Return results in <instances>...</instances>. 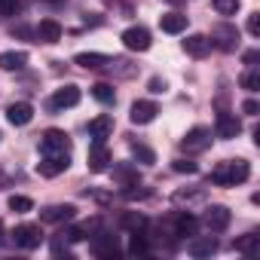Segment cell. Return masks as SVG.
<instances>
[{
	"label": "cell",
	"mask_w": 260,
	"mask_h": 260,
	"mask_svg": "<svg viewBox=\"0 0 260 260\" xmlns=\"http://www.w3.org/2000/svg\"><path fill=\"white\" fill-rule=\"evenodd\" d=\"M248 178H251V166L245 159H226L211 172V181L220 187H236V184H245Z\"/></svg>",
	"instance_id": "6da1fadb"
},
{
	"label": "cell",
	"mask_w": 260,
	"mask_h": 260,
	"mask_svg": "<svg viewBox=\"0 0 260 260\" xmlns=\"http://www.w3.org/2000/svg\"><path fill=\"white\" fill-rule=\"evenodd\" d=\"M13 242H16V248L34 251V248H40V242H43V230L34 226V223H22V226L13 230Z\"/></svg>",
	"instance_id": "7a4b0ae2"
},
{
	"label": "cell",
	"mask_w": 260,
	"mask_h": 260,
	"mask_svg": "<svg viewBox=\"0 0 260 260\" xmlns=\"http://www.w3.org/2000/svg\"><path fill=\"white\" fill-rule=\"evenodd\" d=\"M68 166H71V153H43V159L37 162V172H40L43 178H55V175H61Z\"/></svg>",
	"instance_id": "3957f363"
},
{
	"label": "cell",
	"mask_w": 260,
	"mask_h": 260,
	"mask_svg": "<svg viewBox=\"0 0 260 260\" xmlns=\"http://www.w3.org/2000/svg\"><path fill=\"white\" fill-rule=\"evenodd\" d=\"M122 43H125V49H132V52H147L153 40H150V31L147 28L135 25V28H125L122 31Z\"/></svg>",
	"instance_id": "277c9868"
},
{
	"label": "cell",
	"mask_w": 260,
	"mask_h": 260,
	"mask_svg": "<svg viewBox=\"0 0 260 260\" xmlns=\"http://www.w3.org/2000/svg\"><path fill=\"white\" fill-rule=\"evenodd\" d=\"M181 147H184L187 153H202V150L211 147V132H208V128H202V125H196V128H190V132L184 135Z\"/></svg>",
	"instance_id": "5b68a950"
},
{
	"label": "cell",
	"mask_w": 260,
	"mask_h": 260,
	"mask_svg": "<svg viewBox=\"0 0 260 260\" xmlns=\"http://www.w3.org/2000/svg\"><path fill=\"white\" fill-rule=\"evenodd\" d=\"M208 40H211V46H220L223 52H233L239 46V28L236 25H217Z\"/></svg>",
	"instance_id": "8992f818"
},
{
	"label": "cell",
	"mask_w": 260,
	"mask_h": 260,
	"mask_svg": "<svg viewBox=\"0 0 260 260\" xmlns=\"http://www.w3.org/2000/svg\"><path fill=\"white\" fill-rule=\"evenodd\" d=\"M40 150L43 153H71V138L61 132V128H49V132L40 138Z\"/></svg>",
	"instance_id": "52a82bcc"
},
{
	"label": "cell",
	"mask_w": 260,
	"mask_h": 260,
	"mask_svg": "<svg viewBox=\"0 0 260 260\" xmlns=\"http://www.w3.org/2000/svg\"><path fill=\"white\" fill-rule=\"evenodd\" d=\"M202 220H205V226H208L211 233H223V230L230 226L233 214H230V208H226V205H208Z\"/></svg>",
	"instance_id": "ba28073f"
},
{
	"label": "cell",
	"mask_w": 260,
	"mask_h": 260,
	"mask_svg": "<svg viewBox=\"0 0 260 260\" xmlns=\"http://www.w3.org/2000/svg\"><path fill=\"white\" fill-rule=\"evenodd\" d=\"M80 98H83L80 86H64V89H58V92L49 98V110H68V107H77Z\"/></svg>",
	"instance_id": "9c48e42d"
},
{
	"label": "cell",
	"mask_w": 260,
	"mask_h": 260,
	"mask_svg": "<svg viewBox=\"0 0 260 260\" xmlns=\"http://www.w3.org/2000/svg\"><path fill=\"white\" fill-rule=\"evenodd\" d=\"M214 128H217V135H220V138H239V132H242V122H239V116H236V113H226V110H220V113H217V122H214Z\"/></svg>",
	"instance_id": "30bf717a"
},
{
	"label": "cell",
	"mask_w": 260,
	"mask_h": 260,
	"mask_svg": "<svg viewBox=\"0 0 260 260\" xmlns=\"http://www.w3.org/2000/svg\"><path fill=\"white\" fill-rule=\"evenodd\" d=\"M89 135H92L95 141H107V138L113 135V116L101 113V116L89 119Z\"/></svg>",
	"instance_id": "8fae6325"
},
{
	"label": "cell",
	"mask_w": 260,
	"mask_h": 260,
	"mask_svg": "<svg viewBox=\"0 0 260 260\" xmlns=\"http://www.w3.org/2000/svg\"><path fill=\"white\" fill-rule=\"evenodd\" d=\"M7 119H10L13 125H28V122L34 119V107H31L28 101H16V104L7 107Z\"/></svg>",
	"instance_id": "7c38bea8"
},
{
	"label": "cell",
	"mask_w": 260,
	"mask_h": 260,
	"mask_svg": "<svg viewBox=\"0 0 260 260\" xmlns=\"http://www.w3.org/2000/svg\"><path fill=\"white\" fill-rule=\"evenodd\" d=\"M156 113H159V107H156L153 101H135V104H132V122H135V125H147V122H153Z\"/></svg>",
	"instance_id": "4fadbf2b"
},
{
	"label": "cell",
	"mask_w": 260,
	"mask_h": 260,
	"mask_svg": "<svg viewBox=\"0 0 260 260\" xmlns=\"http://www.w3.org/2000/svg\"><path fill=\"white\" fill-rule=\"evenodd\" d=\"M187 251H190V257H211L217 251V239L214 236H196V239H190Z\"/></svg>",
	"instance_id": "5bb4252c"
},
{
	"label": "cell",
	"mask_w": 260,
	"mask_h": 260,
	"mask_svg": "<svg viewBox=\"0 0 260 260\" xmlns=\"http://www.w3.org/2000/svg\"><path fill=\"white\" fill-rule=\"evenodd\" d=\"M107 162H110V153H107L104 141H92V147H89V172H104Z\"/></svg>",
	"instance_id": "9a60e30c"
},
{
	"label": "cell",
	"mask_w": 260,
	"mask_h": 260,
	"mask_svg": "<svg viewBox=\"0 0 260 260\" xmlns=\"http://www.w3.org/2000/svg\"><path fill=\"white\" fill-rule=\"evenodd\" d=\"M184 49H187L193 58H205V55L211 52V40H208L205 34H190V37L184 40Z\"/></svg>",
	"instance_id": "2e32d148"
},
{
	"label": "cell",
	"mask_w": 260,
	"mask_h": 260,
	"mask_svg": "<svg viewBox=\"0 0 260 260\" xmlns=\"http://www.w3.org/2000/svg\"><path fill=\"white\" fill-rule=\"evenodd\" d=\"M74 214H77V208H74V205H49V208H43V211H40V217H43L46 223L74 220Z\"/></svg>",
	"instance_id": "e0dca14e"
},
{
	"label": "cell",
	"mask_w": 260,
	"mask_h": 260,
	"mask_svg": "<svg viewBox=\"0 0 260 260\" xmlns=\"http://www.w3.org/2000/svg\"><path fill=\"white\" fill-rule=\"evenodd\" d=\"M107 61H110V55H101V52H77L74 55V64H80L86 71H101Z\"/></svg>",
	"instance_id": "ac0fdd59"
},
{
	"label": "cell",
	"mask_w": 260,
	"mask_h": 260,
	"mask_svg": "<svg viewBox=\"0 0 260 260\" xmlns=\"http://www.w3.org/2000/svg\"><path fill=\"white\" fill-rule=\"evenodd\" d=\"M37 40H43V43H58V40H61V25H58L55 19H43V22L37 25Z\"/></svg>",
	"instance_id": "d6986e66"
},
{
	"label": "cell",
	"mask_w": 260,
	"mask_h": 260,
	"mask_svg": "<svg viewBox=\"0 0 260 260\" xmlns=\"http://www.w3.org/2000/svg\"><path fill=\"white\" fill-rule=\"evenodd\" d=\"M159 28H162L166 34H181V31H187V16H181V13H166V16L159 19Z\"/></svg>",
	"instance_id": "ffe728a7"
},
{
	"label": "cell",
	"mask_w": 260,
	"mask_h": 260,
	"mask_svg": "<svg viewBox=\"0 0 260 260\" xmlns=\"http://www.w3.org/2000/svg\"><path fill=\"white\" fill-rule=\"evenodd\" d=\"M172 223H175V236H196V217H193V214L178 211V214L172 217Z\"/></svg>",
	"instance_id": "44dd1931"
},
{
	"label": "cell",
	"mask_w": 260,
	"mask_h": 260,
	"mask_svg": "<svg viewBox=\"0 0 260 260\" xmlns=\"http://www.w3.org/2000/svg\"><path fill=\"white\" fill-rule=\"evenodd\" d=\"M28 64V52H0V68L4 71H22Z\"/></svg>",
	"instance_id": "7402d4cb"
},
{
	"label": "cell",
	"mask_w": 260,
	"mask_h": 260,
	"mask_svg": "<svg viewBox=\"0 0 260 260\" xmlns=\"http://www.w3.org/2000/svg\"><path fill=\"white\" fill-rule=\"evenodd\" d=\"M92 254L95 257H119V248H116L113 236H107V239H95L92 242Z\"/></svg>",
	"instance_id": "603a6c76"
},
{
	"label": "cell",
	"mask_w": 260,
	"mask_h": 260,
	"mask_svg": "<svg viewBox=\"0 0 260 260\" xmlns=\"http://www.w3.org/2000/svg\"><path fill=\"white\" fill-rule=\"evenodd\" d=\"M92 95H95V101H101V104H113V101H116V92H113V86H107V83H95V86H92Z\"/></svg>",
	"instance_id": "cb8c5ba5"
},
{
	"label": "cell",
	"mask_w": 260,
	"mask_h": 260,
	"mask_svg": "<svg viewBox=\"0 0 260 260\" xmlns=\"http://www.w3.org/2000/svg\"><path fill=\"white\" fill-rule=\"evenodd\" d=\"M144 223H147V220H144V214H135V211L122 214V226H125V230H132V233H138Z\"/></svg>",
	"instance_id": "d4e9b609"
},
{
	"label": "cell",
	"mask_w": 260,
	"mask_h": 260,
	"mask_svg": "<svg viewBox=\"0 0 260 260\" xmlns=\"http://www.w3.org/2000/svg\"><path fill=\"white\" fill-rule=\"evenodd\" d=\"M10 208H13L16 214H28V211L34 208V202H31L28 196H10Z\"/></svg>",
	"instance_id": "484cf974"
},
{
	"label": "cell",
	"mask_w": 260,
	"mask_h": 260,
	"mask_svg": "<svg viewBox=\"0 0 260 260\" xmlns=\"http://www.w3.org/2000/svg\"><path fill=\"white\" fill-rule=\"evenodd\" d=\"M239 4H242V0H214V10L220 16H236L239 13Z\"/></svg>",
	"instance_id": "4316f807"
},
{
	"label": "cell",
	"mask_w": 260,
	"mask_h": 260,
	"mask_svg": "<svg viewBox=\"0 0 260 260\" xmlns=\"http://www.w3.org/2000/svg\"><path fill=\"white\" fill-rule=\"evenodd\" d=\"M132 156H135V159H141L144 166H150V162H156V156H153V150H150V147H144V144H132Z\"/></svg>",
	"instance_id": "83f0119b"
},
{
	"label": "cell",
	"mask_w": 260,
	"mask_h": 260,
	"mask_svg": "<svg viewBox=\"0 0 260 260\" xmlns=\"http://www.w3.org/2000/svg\"><path fill=\"white\" fill-rule=\"evenodd\" d=\"M147 239L141 233H132V242H128V254H147Z\"/></svg>",
	"instance_id": "f1b7e54d"
},
{
	"label": "cell",
	"mask_w": 260,
	"mask_h": 260,
	"mask_svg": "<svg viewBox=\"0 0 260 260\" xmlns=\"http://www.w3.org/2000/svg\"><path fill=\"white\" fill-rule=\"evenodd\" d=\"M242 86H245L248 92H257V89H260V74H257V68H251L248 74H242Z\"/></svg>",
	"instance_id": "f546056e"
},
{
	"label": "cell",
	"mask_w": 260,
	"mask_h": 260,
	"mask_svg": "<svg viewBox=\"0 0 260 260\" xmlns=\"http://www.w3.org/2000/svg\"><path fill=\"white\" fill-rule=\"evenodd\" d=\"M254 248H257V236H242V239H236V251L251 254Z\"/></svg>",
	"instance_id": "4dcf8cb0"
},
{
	"label": "cell",
	"mask_w": 260,
	"mask_h": 260,
	"mask_svg": "<svg viewBox=\"0 0 260 260\" xmlns=\"http://www.w3.org/2000/svg\"><path fill=\"white\" fill-rule=\"evenodd\" d=\"M22 10V0H0V16H16Z\"/></svg>",
	"instance_id": "1f68e13d"
},
{
	"label": "cell",
	"mask_w": 260,
	"mask_h": 260,
	"mask_svg": "<svg viewBox=\"0 0 260 260\" xmlns=\"http://www.w3.org/2000/svg\"><path fill=\"white\" fill-rule=\"evenodd\" d=\"M175 172H181V175H196L199 172V166L196 162H190V159H175V166H172Z\"/></svg>",
	"instance_id": "d6a6232c"
},
{
	"label": "cell",
	"mask_w": 260,
	"mask_h": 260,
	"mask_svg": "<svg viewBox=\"0 0 260 260\" xmlns=\"http://www.w3.org/2000/svg\"><path fill=\"white\" fill-rule=\"evenodd\" d=\"M248 34H251V37L260 34V13H251V16H248Z\"/></svg>",
	"instance_id": "836d02e7"
},
{
	"label": "cell",
	"mask_w": 260,
	"mask_h": 260,
	"mask_svg": "<svg viewBox=\"0 0 260 260\" xmlns=\"http://www.w3.org/2000/svg\"><path fill=\"white\" fill-rule=\"evenodd\" d=\"M150 92H153V95H162V92H166V80L153 77V80H150Z\"/></svg>",
	"instance_id": "e575fe53"
},
{
	"label": "cell",
	"mask_w": 260,
	"mask_h": 260,
	"mask_svg": "<svg viewBox=\"0 0 260 260\" xmlns=\"http://www.w3.org/2000/svg\"><path fill=\"white\" fill-rule=\"evenodd\" d=\"M257 110H260V104H257V101H254V98H248V101H245V104H242V113H248V116H254V113H257Z\"/></svg>",
	"instance_id": "d590c367"
},
{
	"label": "cell",
	"mask_w": 260,
	"mask_h": 260,
	"mask_svg": "<svg viewBox=\"0 0 260 260\" xmlns=\"http://www.w3.org/2000/svg\"><path fill=\"white\" fill-rule=\"evenodd\" d=\"M257 58H260V52H257V49L245 52V64H251V68H254V61H257Z\"/></svg>",
	"instance_id": "8d00e7d4"
},
{
	"label": "cell",
	"mask_w": 260,
	"mask_h": 260,
	"mask_svg": "<svg viewBox=\"0 0 260 260\" xmlns=\"http://www.w3.org/2000/svg\"><path fill=\"white\" fill-rule=\"evenodd\" d=\"M43 4H52V7H61V4H64V0H43Z\"/></svg>",
	"instance_id": "74e56055"
},
{
	"label": "cell",
	"mask_w": 260,
	"mask_h": 260,
	"mask_svg": "<svg viewBox=\"0 0 260 260\" xmlns=\"http://www.w3.org/2000/svg\"><path fill=\"white\" fill-rule=\"evenodd\" d=\"M169 4H181V0H169Z\"/></svg>",
	"instance_id": "f35d334b"
},
{
	"label": "cell",
	"mask_w": 260,
	"mask_h": 260,
	"mask_svg": "<svg viewBox=\"0 0 260 260\" xmlns=\"http://www.w3.org/2000/svg\"><path fill=\"white\" fill-rule=\"evenodd\" d=\"M0 233H4V223H0Z\"/></svg>",
	"instance_id": "ab89813d"
}]
</instances>
